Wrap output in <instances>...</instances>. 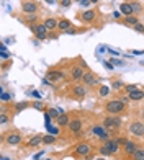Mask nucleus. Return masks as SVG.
Here are the masks:
<instances>
[{
	"mask_svg": "<svg viewBox=\"0 0 144 160\" xmlns=\"http://www.w3.org/2000/svg\"><path fill=\"white\" fill-rule=\"evenodd\" d=\"M126 105H124L121 100H110L105 105V110H107L108 115H120V113H123Z\"/></svg>",
	"mask_w": 144,
	"mask_h": 160,
	"instance_id": "obj_1",
	"label": "nucleus"
},
{
	"mask_svg": "<svg viewBox=\"0 0 144 160\" xmlns=\"http://www.w3.org/2000/svg\"><path fill=\"white\" fill-rule=\"evenodd\" d=\"M121 123H123V119L120 118L118 115H111V116H107L105 119H103V126L107 127L108 131H115L118 129L120 126H121Z\"/></svg>",
	"mask_w": 144,
	"mask_h": 160,
	"instance_id": "obj_2",
	"label": "nucleus"
},
{
	"mask_svg": "<svg viewBox=\"0 0 144 160\" xmlns=\"http://www.w3.org/2000/svg\"><path fill=\"white\" fill-rule=\"evenodd\" d=\"M30 30L33 31V35H35L38 39H46L48 38V28L44 26V23H35V25H30Z\"/></svg>",
	"mask_w": 144,
	"mask_h": 160,
	"instance_id": "obj_3",
	"label": "nucleus"
},
{
	"mask_svg": "<svg viewBox=\"0 0 144 160\" xmlns=\"http://www.w3.org/2000/svg\"><path fill=\"white\" fill-rule=\"evenodd\" d=\"M92 134L95 136V137H98V139L108 140V137H110V131H108L103 124H95L92 127Z\"/></svg>",
	"mask_w": 144,
	"mask_h": 160,
	"instance_id": "obj_4",
	"label": "nucleus"
},
{
	"mask_svg": "<svg viewBox=\"0 0 144 160\" xmlns=\"http://www.w3.org/2000/svg\"><path fill=\"white\" fill-rule=\"evenodd\" d=\"M46 79L49 80V82H54V83H57V82H62V80L66 79V74H64L62 70H56V69H52V70H48Z\"/></svg>",
	"mask_w": 144,
	"mask_h": 160,
	"instance_id": "obj_5",
	"label": "nucleus"
},
{
	"mask_svg": "<svg viewBox=\"0 0 144 160\" xmlns=\"http://www.w3.org/2000/svg\"><path fill=\"white\" fill-rule=\"evenodd\" d=\"M92 152V145L88 144V142H80V144L75 145V149H74V154L75 155H80V157H85Z\"/></svg>",
	"mask_w": 144,
	"mask_h": 160,
	"instance_id": "obj_6",
	"label": "nucleus"
},
{
	"mask_svg": "<svg viewBox=\"0 0 144 160\" xmlns=\"http://www.w3.org/2000/svg\"><path fill=\"white\" fill-rule=\"evenodd\" d=\"M129 132L136 137H143L144 136V124L141 121H133L131 124H129Z\"/></svg>",
	"mask_w": 144,
	"mask_h": 160,
	"instance_id": "obj_7",
	"label": "nucleus"
},
{
	"mask_svg": "<svg viewBox=\"0 0 144 160\" xmlns=\"http://www.w3.org/2000/svg\"><path fill=\"white\" fill-rule=\"evenodd\" d=\"M21 10L28 13V15H33V13H38V3L33 2V0H23L21 3Z\"/></svg>",
	"mask_w": 144,
	"mask_h": 160,
	"instance_id": "obj_8",
	"label": "nucleus"
},
{
	"mask_svg": "<svg viewBox=\"0 0 144 160\" xmlns=\"http://www.w3.org/2000/svg\"><path fill=\"white\" fill-rule=\"evenodd\" d=\"M82 82H84V85H87V87H95V85H98L97 75L92 74V72H85V74H84Z\"/></svg>",
	"mask_w": 144,
	"mask_h": 160,
	"instance_id": "obj_9",
	"label": "nucleus"
},
{
	"mask_svg": "<svg viewBox=\"0 0 144 160\" xmlns=\"http://www.w3.org/2000/svg\"><path fill=\"white\" fill-rule=\"evenodd\" d=\"M67 127H69V131H71L72 134H79L82 131V119L80 118H74V119H71Z\"/></svg>",
	"mask_w": 144,
	"mask_h": 160,
	"instance_id": "obj_10",
	"label": "nucleus"
},
{
	"mask_svg": "<svg viewBox=\"0 0 144 160\" xmlns=\"http://www.w3.org/2000/svg\"><path fill=\"white\" fill-rule=\"evenodd\" d=\"M21 140H23V137L18 132H10L8 136H5V142L8 145H18V144H21Z\"/></svg>",
	"mask_w": 144,
	"mask_h": 160,
	"instance_id": "obj_11",
	"label": "nucleus"
},
{
	"mask_svg": "<svg viewBox=\"0 0 144 160\" xmlns=\"http://www.w3.org/2000/svg\"><path fill=\"white\" fill-rule=\"evenodd\" d=\"M103 145H107V149L111 152V155L116 154V152L120 150V140L118 139H108V140L103 142Z\"/></svg>",
	"mask_w": 144,
	"mask_h": 160,
	"instance_id": "obj_12",
	"label": "nucleus"
},
{
	"mask_svg": "<svg viewBox=\"0 0 144 160\" xmlns=\"http://www.w3.org/2000/svg\"><path fill=\"white\" fill-rule=\"evenodd\" d=\"M95 18H97V12L95 10H85L80 15V20L84 23H92V21H95Z\"/></svg>",
	"mask_w": 144,
	"mask_h": 160,
	"instance_id": "obj_13",
	"label": "nucleus"
},
{
	"mask_svg": "<svg viewBox=\"0 0 144 160\" xmlns=\"http://www.w3.org/2000/svg\"><path fill=\"white\" fill-rule=\"evenodd\" d=\"M84 69L80 67V65H75V67H72V70H71V75H72V80H82L84 79Z\"/></svg>",
	"mask_w": 144,
	"mask_h": 160,
	"instance_id": "obj_14",
	"label": "nucleus"
},
{
	"mask_svg": "<svg viewBox=\"0 0 144 160\" xmlns=\"http://www.w3.org/2000/svg\"><path fill=\"white\" fill-rule=\"evenodd\" d=\"M126 95L129 96V100L131 101L144 100V90H141V88H138V90H134V92H129V93H126Z\"/></svg>",
	"mask_w": 144,
	"mask_h": 160,
	"instance_id": "obj_15",
	"label": "nucleus"
},
{
	"mask_svg": "<svg viewBox=\"0 0 144 160\" xmlns=\"http://www.w3.org/2000/svg\"><path fill=\"white\" fill-rule=\"evenodd\" d=\"M72 93L77 96V98H84L87 95V85H75L72 88Z\"/></svg>",
	"mask_w": 144,
	"mask_h": 160,
	"instance_id": "obj_16",
	"label": "nucleus"
},
{
	"mask_svg": "<svg viewBox=\"0 0 144 160\" xmlns=\"http://www.w3.org/2000/svg\"><path fill=\"white\" fill-rule=\"evenodd\" d=\"M120 12H121V13H123L124 16L134 15V12H133V7H131V3H126V2H121V5H120Z\"/></svg>",
	"mask_w": 144,
	"mask_h": 160,
	"instance_id": "obj_17",
	"label": "nucleus"
},
{
	"mask_svg": "<svg viewBox=\"0 0 144 160\" xmlns=\"http://www.w3.org/2000/svg\"><path fill=\"white\" fill-rule=\"evenodd\" d=\"M43 137H44V136H41V134L33 136V137L26 142V145H28V147H38L39 144H43Z\"/></svg>",
	"mask_w": 144,
	"mask_h": 160,
	"instance_id": "obj_18",
	"label": "nucleus"
},
{
	"mask_svg": "<svg viewBox=\"0 0 144 160\" xmlns=\"http://www.w3.org/2000/svg\"><path fill=\"white\" fill-rule=\"evenodd\" d=\"M71 28H72V23L69 20H66V18L59 20V25H57V30L59 31H64V33H66V31H69Z\"/></svg>",
	"mask_w": 144,
	"mask_h": 160,
	"instance_id": "obj_19",
	"label": "nucleus"
},
{
	"mask_svg": "<svg viewBox=\"0 0 144 160\" xmlns=\"http://www.w3.org/2000/svg\"><path fill=\"white\" fill-rule=\"evenodd\" d=\"M57 25H59V21L54 20V18H46V20H44V26L48 28V31L57 30Z\"/></svg>",
	"mask_w": 144,
	"mask_h": 160,
	"instance_id": "obj_20",
	"label": "nucleus"
},
{
	"mask_svg": "<svg viewBox=\"0 0 144 160\" xmlns=\"http://www.w3.org/2000/svg\"><path fill=\"white\" fill-rule=\"evenodd\" d=\"M136 149H138V145L134 144L133 140H128V142L124 144V154H128V155H133L134 152H136Z\"/></svg>",
	"mask_w": 144,
	"mask_h": 160,
	"instance_id": "obj_21",
	"label": "nucleus"
},
{
	"mask_svg": "<svg viewBox=\"0 0 144 160\" xmlns=\"http://www.w3.org/2000/svg\"><path fill=\"white\" fill-rule=\"evenodd\" d=\"M56 123H57L59 126H69V123H71V118H69V115L62 113V115L56 119Z\"/></svg>",
	"mask_w": 144,
	"mask_h": 160,
	"instance_id": "obj_22",
	"label": "nucleus"
},
{
	"mask_svg": "<svg viewBox=\"0 0 144 160\" xmlns=\"http://www.w3.org/2000/svg\"><path fill=\"white\" fill-rule=\"evenodd\" d=\"M124 25H131V26H136L139 23L138 18H136V15H129V16H124Z\"/></svg>",
	"mask_w": 144,
	"mask_h": 160,
	"instance_id": "obj_23",
	"label": "nucleus"
},
{
	"mask_svg": "<svg viewBox=\"0 0 144 160\" xmlns=\"http://www.w3.org/2000/svg\"><path fill=\"white\" fill-rule=\"evenodd\" d=\"M133 160H144V147H138L133 154Z\"/></svg>",
	"mask_w": 144,
	"mask_h": 160,
	"instance_id": "obj_24",
	"label": "nucleus"
},
{
	"mask_svg": "<svg viewBox=\"0 0 144 160\" xmlns=\"http://www.w3.org/2000/svg\"><path fill=\"white\" fill-rule=\"evenodd\" d=\"M54 142H56V136L48 134V136L43 137V144H44V145H51V144H54Z\"/></svg>",
	"mask_w": 144,
	"mask_h": 160,
	"instance_id": "obj_25",
	"label": "nucleus"
},
{
	"mask_svg": "<svg viewBox=\"0 0 144 160\" xmlns=\"http://www.w3.org/2000/svg\"><path fill=\"white\" fill-rule=\"evenodd\" d=\"M48 113H49V116H51L52 119H57V118L61 116V111H59V108H49V110H48Z\"/></svg>",
	"mask_w": 144,
	"mask_h": 160,
	"instance_id": "obj_26",
	"label": "nucleus"
},
{
	"mask_svg": "<svg viewBox=\"0 0 144 160\" xmlns=\"http://www.w3.org/2000/svg\"><path fill=\"white\" fill-rule=\"evenodd\" d=\"M26 106H30L28 101H20V103H16V105H15V113H20L21 110H25Z\"/></svg>",
	"mask_w": 144,
	"mask_h": 160,
	"instance_id": "obj_27",
	"label": "nucleus"
},
{
	"mask_svg": "<svg viewBox=\"0 0 144 160\" xmlns=\"http://www.w3.org/2000/svg\"><path fill=\"white\" fill-rule=\"evenodd\" d=\"M131 7H133L134 15H136V13H141V12H143V7H141V3H138V2H131Z\"/></svg>",
	"mask_w": 144,
	"mask_h": 160,
	"instance_id": "obj_28",
	"label": "nucleus"
},
{
	"mask_svg": "<svg viewBox=\"0 0 144 160\" xmlns=\"http://www.w3.org/2000/svg\"><path fill=\"white\" fill-rule=\"evenodd\" d=\"M0 100L3 101V103H5V101H10L12 100V93H8V92H2V93H0Z\"/></svg>",
	"mask_w": 144,
	"mask_h": 160,
	"instance_id": "obj_29",
	"label": "nucleus"
},
{
	"mask_svg": "<svg viewBox=\"0 0 144 160\" xmlns=\"http://www.w3.org/2000/svg\"><path fill=\"white\" fill-rule=\"evenodd\" d=\"M108 93H110V88H108V87L102 85L100 88H98V95H100V96H107Z\"/></svg>",
	"mask_w": 144,
	"mask_h": 160,
	"instance_id": "obj_30",
	"label": "nucleus"
},
{
	"mask_svg": "<svg viewBox=\"0 0 144 160\" xmlns=\"http://www.w3.org/2000/svg\"><path fill=\"white\" fill-rule=\"evenodd\" d=\"M33 108H35V110H39V111H44V105H43V101L41 100H36L35 103H33Z\"/></svg>",
	"mask_w": 144,
	"mask_h": 160,
	"instance_id": "obj_31",
	"label": "nucleus"
},
{
	"mask_svg": "<svg viewBox=\"0 0 144 160\" xmlns=\"http://www.w3.org/2000/svg\"><path fill=\"white\" fill-rule=\"evenodd\" d=\"M30 96H33V98H36V100H41L43 98V93L39 90H31L30 92Z\"/></svg>",
	"mask_w": 144,
	"mask_h": 160,
	"instance_id": "obj_32",
	"label": "nucleus"
},
{
	"mask_svg": "<svg viewBox=\"0 0 144 160\" xmlns=\"http://www.w3.org/2000/svg\"><path fill=\"white\" fill-rule=\"evenodd\" d=\"M111 87H113L115 90H120V88H124L123 82H120V80H113V82H111Z\"/></svg>",
	"mask_w": 144,
	"mask_h": 160,
	"instance_id": "obj_33",
	"label": "nucleus"
},
{
	"mask_svg": "<svg viewBox=\"0 0 144 160\" xmlns=\"http://www.w3.org/2000/svg\"><path fill=\"white\" fill-rule=\"evenodd\" d=\"M51 119H52V118L49 116V113H48V111H44V126H46V129L51 126Z\"/></svg>",
	"mask_w": 144,
	"mask_h": 160,
	"instance_id": "obj_34",
	"label": "nucleus"
},
{
	"mask_svg": "<svg viewBox=\"0 0 144 160\" xmlns=\"http://www.w3.org/2000/svg\"><path fill=\"white\" fill-rule=\"evenodd\" d=\"M98 152H100V155H103V157H105V155H111V152L107 149V145H102V147L98 149Z\"/></svg>",
	"mask_w": 144,
	"mask_h": 160,
	"instance_id": "obj_35",
	"label": "nucleus"
},
{
	"mask_svg": "<svg viewBox=\"0 0 144 160\" xmlns=\"http://www.w3.org/2000/svg\"><path fill=\"white\" fill-rule=\"evenodd\" d=\"M48 132H49V134H52V136H57V134H59V129H57V127H56V126H49V127H48Z\"/></svg>",
	"mask_w": 144,
	"mask_h": 160,
	"instance_id": "obj_36",
	"label": "nucleus"
},
{
	"mask_svg": "<svg viewBox=\"0 0 144 160\" xmlns=\"http://www.w3.org/2000/svg\"><path fill=\"white\" fill-rule=\"evenodd\" d=\"M139 87L138 85H124V92L126 93H129V92H134V90H138Z\"/></svg>",
	"mask_w": 144,
	"mask_h": 160,
	"instance_id": "obj_37",
	"label": "nucleus"
},
{
	"mask_svg": "<svg viewBox=\"0 0 144 160\" xmlns=\"http://www.w3.org/2000/svg\"><path fill=\"white\" fill-rule=\"evenodd\" d=\"M134 30L138 31V33H144V25L143 23H138V25L134 26Z\"/></svg>",
	"mask_w": 144,
	"mask_h": 160,
	"instance_id": "obj_38",
	"label": "nucleus"
},
{
	"mask_svg": "<svg viewBox=\"0 0 144 160\" xmlns=\"http://www.w3.org/2000/svg\"><path fill=\"white\" fill-rule=\"evenodd\" d=\"M108 52H110V54H113L115 57H118V56H121V54H120V51H115L113 47H108Z\"/></svg>",
	"mask_w": 144,
	"mask_h": 160,
	"instance_id": "obj_39",
	"label": "nucleus"
},
{
	"mask_svg": "<svg viewBox=\"0 0 144 160\" xmlns=\"http://www.w3.org/2000/svg\"><path fill=\"white\" fill-rule=\"evenodd\" d=\"M79 5H84V7H87V5H90V0H75Z\"/></svg>",
	"mask_w": 144,
	"mask_h": 160,
	"instance_id": "obj_40",
	"label": "nucleus"
},
{
	"mask_svg": "<svg viewBox=\"0 0 144 160\" xmlns=\"http://www.w3.org/2000/svg\"><path fill=\"white\" fill-rule=\"evenodd\" d=\"M7 121H8V116H7L5 113H2V116H0V123H2V124H5Z\"/></svg>",
	"mask_w": 144,
	"mask_h": 160,
	"instance_id": "obj_41",
	"label": "nucleus"
},
{
	"mask_svg": "<svg viewBox=\"0 0 144 160\" xmlns=\"http://www.w3.org/2000/svg\"><path fill=\"white\" fill-rule=\"evenodd\" d=\"M0 57H2V60H7V59H10V54H8L7 51H3V52L0 54Z\"/></svg>",
	"mask_w": 144,
	"mask_h": 160,
	"instance_id": "obj_42",
	"label": "nucleus"
},
{
	"mask_svg": "<svg viewBox=\"0 0 144 160\" xmlns=\"http://www.w3.org/2000/svg\"><path fill=\"white\" fill-rule=\"evenodd\" d=\"M103 65H105V67H107L108 70H113V69H115V65L111 64V62H107V60H105V62H103Z\"/></svg>",
	"mask_w": 144,
	"mask_h": 160,
	"instance_id": "obj_43",
	"label": "nucleus"
},
{
	"mask_svg": "<svg viewBox=\"0 0 144 160\" xmlns=\"http://www.w3.org/2000/svg\"><path fill=\"white\" fill-rule=\"evenodd\" d=\"M71 3H72V0H61V5L66 7V8L67 7H71Z\"/></svg>",
	"mask_w": 144,
	"mask_h": 160,
	"instance_id": "obj_44",
	"label": "nucleus"
},
{
	"mask_svg": "<svg viewBox=\"0 0 144 160\" xmlns=\"http://www.w3.org/2000/svg\"><path fill=\"white\" fill-rule=\"evenodd\" d=\"M121 16H123V13H121V12H113V18L115 20H120V18H121Z\"/></svg>",
	"mask_w": 144,
	"mask_h": 160,
	"instance_id": "obj_45",
	"label": "nucleus"
},
{
	"mask_svg": "<svg viewBox=\"0 0 144 160\" xmlns=\"http://www.w3.org/2000/svg\"><path fill=\"white\" fill-rule=\"evenodd\" d=\"M25 20L28 21V23H31V21H35V20H36V15H35V13H33V15H28V16L25 18Z\"/></svg>",
	"mask_w": 144,
	"mask_h": 160,
	"instance_id": "obj_46",
	"label": "nucleus"
},
{
	"mask_svg": "<svg viewBox=\"0 0 144 160\" xmlns=\"http://www.w3.org/2000/svg\"><path fill=\"white\" fill-rule=\"evenodd\" d=\"M110 62H111V64H113V65H121V64H123V62H121V60H118V59H116V57H113V59L110 60Z\"/></svg>",
	"mask_w": 144,
	"mask_h": 160,
	"instance_id": "obj_47",
	"label": "nucleus"
},
{
	"mask_svg": "<svg viewBox=\"0 0 144 160\" xmlns=\"http://www.w3.org/2000/svg\"><path fill=\"white\" fill-rule=\"evenodd\" d=\"M43 155H44V150H41V152H38V154H36L35 157H33V159H35V160H39V157H43Z\"/></svg>",
	"mask_w": 144,
	"mask_h": 160,
	"instance_id": "obj_48",
	"label": "nucleus"
},
{
	"mask_svg": "<svg viewBox=\"0 0 144 160\" xmlns=\"http://www.w3.org/2000/svg\"><path fill=\"white\" fill-rule=\"evenodd\" d=\"M131 54H133V56H143L144 51H131Z\"/></svg>",
	"mask_w": 144,
	"mask_h": 160,
	"instance_id": "obj_49",
	"label": "nucleus"
},
{
	"mask_svg": "<svg viewBox=\"0 0 144 160\" xmlns=\"http://www.w3.org/2000/svg\"><path fill=\"white\" fill-rule=\"evenodd\" d=\"M95 159H97V157H95L93 154H88V155H85V160H95Z\"/></svg>",
	"mask_w": 144,
	"mask_h": 160,
	"instance_id": "obj_50",
	"label": "nucleus"
},
{
	"mask_svg": "<svg viewBox=\"0 0 144 160\" xmlns=\"http://www.w3.org/2000/svg\"><path fill=\"white\" fill-rule=\"evenodd\" d=\"M121 101H123L124 105H128V103H129V96L126 95V96H124V98H121Z\"/></svg>",
	"mask_w": 144,
	"mask_h": 160,
	"instance_id": "obj_51",
	"label": "nucleus"
},
{
	"mask_svg": "<svg viewBox=\"0 0 144 160\" xmlns=\"http://www.w3.org/2000/svg\"><path fill=\"white\" fill-rule=\"evenodd\" d=\"M44 2H46V3H49V5H54V3H56V0H44Z\"/></svg>",
	"mask_w": 144,
	"mask_h": 160,
	"instance_id": "obj_52",
	"label": "nucleus"
},
{
	"mask_svg": "<svg viewBox=\"0 0 144 160\" xmlns=\"http://www.w3.org/2000/svg\"><path fill=\"white\" fill-rule=\"evenodd\" d=\"M0 51L3 52V51H7V47H5V44H0Z\"/></svg>",
	"mask_w": 144,
	"mask_h": 160,
	"instance_id": "obj_53",
	"label": "nucleus"
},
{
	"mask_svg": "<svg viewBox=\"0 0 144 160\" xmlns=\"http://www.w3.org/2000/svg\"><path fill=\"white\" fill-rule=\"evenodd\" d=\"M100 0H90V3H98Z\"/></svg>",
	"mask_w": 144,
	"mask_h": 160,
	"instance_id": "obj_54",
	"label": "nucleus"
},
{
	"mask_svg": "<svg viewBox=\"0 0 144 160\" xmlns=\"http://www.w3.org/2000/svg\"><path fill=\"white\" fill-rule=\"evenodd\" d=\"M95 160H107V159H103V155H102V157H97Z\"/></svg>",
	"mask_w": 144,
	"mask_h": 160,
	"instance_id": "obj_55",
	"label": "nucleus"
},
{
	"mask_svg": "<svg viewBox=\"0 0 144 160\" xmlns=\"http://www.w3.org/2000/svg\"><path fill=\"white\" fill-rule=\"evenodd\" d=\"M2 160H10V159H8V157H2Z\"/></svg>",
	"mask_w": 144,
	"mask_h": 160,
	"instance_id": "obj_56",
	"label": "nucleus"
},
{
	"mask_svg": "<svg viewBox=\"0 0 144 160\" xmlns=\"http://www.w3.org/2000/svg\"><path fill=\"white\" fill-rule=\"evenodd\" d=\"M141 116H143V118H144V111H143V113H141Z\"/></svg>",
	"mask_w": 144,
	"mask_h": 160,
	"instance_id": "obj_57",
	"label": "nucleus"
},
{
	"mask_svg": "<svg viewBox=\"0 0 144 160\" xmlns=\"http://www.w3.org/2000/svg\"><path fill=\"white\" fill-rule=\"evenodd\" d=\"M48 160H49V159H48Z\"/></svg>",
	"mask_w": 144,
	"mask_h": 160,
	"instance_id": "obj_58",
	"label": "nucleus"
}]
</instances>
